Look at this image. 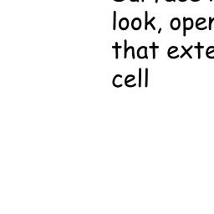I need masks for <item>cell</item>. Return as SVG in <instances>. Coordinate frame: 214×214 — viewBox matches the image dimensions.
<instances>
[{
    "mask_svg": "<svg viewBox=\"0 0 214 214\" xmlns=\"http://www.w3.org/2000/svg\"><path fill=\"white\" fill-rule=\"evenodd\" d=\"M146 83H145V86L147 87L148 86V69H146Z\"/></svg>",
    "mask_w": 214,
    "mask_h": 214,
    "instance_id": "18",
    "label": "cell"
},
{
    "mask_svg": "<svg viewBox=\"0 0 214 214\" xmlns=\"http://www.w3.org/2000/svg\"><path fill=\"white\" fill-rule=\"evenodd\" d=\"M150 48L153 49V59H156V49H159V46H156L155 42H153V43H152V45L150 46Z\"/></svg>",
    "mask_w": 214,
    "mask_h": 214,
    "instance_id": "11",
    "label": "cell"
},
{
    "mask_svg": "<svg viewBox=\"0 0 214 214\" xmlns=\"http://www.w3.org/2000/svg\"><path fill=\"white\" fill-rule=\"evenodd\" d=\"M155 2H156V3H158V0H155Z\"/></svg>",
    "mask_w": 214,
    "mask_h": 214,
    "instance_id": "21",
    "label": "cell"
},
{
    "mask_svg": "<svg viewBox=\"0 0 214 214\" xmlns=\"http://www.w3.org/2000/svg\"><path fill=\"white\" fill-rule=\"evenodd\" d=\"M193 28V20L192 18H183V36H186V30H190Z\"/></svg>",
    "mask_w": 214,
    "mask_h": 214,
    "instance_id": "1",
    "label": "cell"
},
{
    "mask_svg": "<svg viewBox=\"0 0 214 214\" xmlns=\"http://www.w3.org/2000/svg\"><path fill=\"white\" fill-rule=\"evenodd\" d=\"M196 49H198V59H200L201 58V49H202V48H204L203 46H200V43H198V46H196Z\"/></svg>",
    "mask_w": 214,
    "mask_h": 214,
    "instance_id": "15",
    "label": "cell"
},
{
    "mask_svg": "<svg viewBox=\"0 0 214 214\" xmlns=\"http://www.w3.org/2000/svg\"><path fill=\"white\" fill-rule=\"evenodd\" d=\"M205 22H206L205 18H199V19H198L197 22H196V28H198L200 24H205Z\"/></svg>",
    "mask_w": 214,
    "mask_h": 214,
    "instance_id": "9",
    "label": "cell"
},
{
    "mask_svg": "<svg viewBox=\"0 0 214 214\" xmlns=\"http://www.w3.org/2000/svg\"><path fill=\"white\" fill-rule=\"evenodd\" d=\"M113 17H114V19H113V29L115 30V28H116V27H115V22H116V11H114V13H113Z\"/></svg>",
    "mask_w": 214,
    "mask_h": 214,
    "instance_id": "14",
    "label": "cell"
},
{
    "mask_svg": "<svg viewBox=\"0 0 214 214\" xmlns=\"http://www.w3.org/2000/svg\"><path fill=\"white\" fill-rule=\"evenodd\" d=\"M212 1H213V0H210V2H212Z\"/></svg>",
    "mask_w": 214,
    "mask_h": 214,
    "instance_id": "23",
    "label": "cell"
},
{
    "mask_svg": "<svg viewBox=\"0 0 214 214\" xmlns=\"http://www.w3.org/2000/svg\"><path fill=\"white\" fill-rule=\"evenodd\" d=\"M147 48L146 46H141V48H139L137 50V56L139 59H148V56L147 54Z\"/></svg>",
    "mask_w": 214,
    "mask_h": 214,
    "instance_id": "2",
    "label": "cell"
},
{
    "mask_svg": "<svg viewBox=\"0 0 214 214\" xmlns=\"http://www.w3.org/2000/svg\"><path fill=\"white\" fill-rule=\"evenodd\" d=\"M141 2H144V0H141Z\"/></svg>",
    "mask_w": 214,
    "mask_h": 214,
    "instance_id": "22",
    "label": "cell"
},
{
    "mask_svg": "<svg viewBox=\"0 0 214 214\" xmlns=\"http://www.w3.org/2000/svg\"><path fill=\"white\" fill-rule=\"evenodd\" d=\"M127 51H128V47H127V40H125V51H124V58H126Z\"/></svg>",
    "mask_w": 214,
    "mask_h": 214,
    "instance_id": "16",
    "label": "cell"
},
{
    "mask_svg": "<svg viewBox=\"0 0 214 214\" xmlns=\"http://www.w3.org/2000/svg\"><path fill=\"white\" fill-rule=\"evenodd\" d=\"M213 19L210 17V18H209V27H208L210 30L212 29V24H213Z\"/></svg>",
    "mask_w": 214,
    "mask_h": 214,
    "instance_id": "19",
    "label": "cell"
},
{
    "mask_svg": "<svg viewBox=\"0 0 214 214\" xmlns=\"http://www.w3.org/2000/svg\"><path fill=\"white\" fill-rule=\"evenodd\" d=\"M133 80H135V76H132V75H130V76H126V80H125V85H126L127 87H128L129 82H131V81H133Z\"/></svg>",
    "mask_w": 214,
    "mask_h": 214,
    "instance_id": "8",
    "label": "cell"
},
{
    "mask_svg": "<svg viewBox=\"0 0 214 214\" xmlns=\"http://www.w3.org/2000/svg\"><path fill=\"white\" fill-rule=\"evenodd\" d=\"M177 50H178V49H177V47H176V46H171V47L168 49V56L171 55V54L176 53Z\"/></svg>",
    "mask_w": 214,
    "mask_h": 214,
    "instance_id": "10",
    "label": "cell"
},
{
    "mask_svg": "<svg viewBox=\"0 0 214 214\" xmlns=\"http://www.w3.org/2000/svg\"><path fill=\"white\" fill-rule=\"evenodd\" d=\"M192 47H193V46H192V45H191V46H190V47H189V49H186V48L184 47V46H183H183H182V48H183V50H184V54H183V55H181V58H183V57H184V55H187L189 56V58H190V59H192V55H191L190 54H189V50H190L191 49H192Z\"/></svg>",
    "mask_w": 214,
    "mask_h": 214,
    "instance_id": "7",
    "label": "cell"
},
{
    "mask_svg": "<svg viewBox=\"0 0 214 214\" xmlns=\"http://www.w3.org/2000/svg\"><path fill=\"white\" fill-rule=\"evenodd\" d=\"M141 26V21L139 18H135L131 22V27L134 30H138Z\"/></svg>",
    "mask_w": 214,
    "mask_h": 214,
    "instance_id": "4",
    "label": "cell"
},
{
    "mask_svg": "<svg viewBox=\"0 0 214 214\" xmlns=\"http://www.w3.org/2000/svg\"><path fill=\"white\" fill-rule=\"evenodd\" d=\"M120 48H121L120 46H118V43H117V42L115 43V46L112 47V49H115V58H116V59H118V49H120Z\"/></svg>",
    "mask_w": 214,
    "mask_h": 214,
    "instance_id": "12",
    "label": "cell"
},
{
    "mask_svg": "<svg viewBox=\"0 0 214 214\" xmlns=\"http://www.w3.org/2000/svg\"><path fill=\"white\" fill-rule=\"evenodd\" d=\"M167 2H171V1H172V2H175L176 0H166Z\"/></svg>",
    "mask_w": 214,
    "mask_h": 214,
    "instance_id": "20",
    "label": "cell"
},
{
    "mask_svg": "<svg viewBox=\"0 0 214 214\" xmlns=\"http://www.w3.org/2000/svg\"><path fill=\"white\" fill-rule=\"evenodd\" d=\"M139 87L141 86V69H139Z\"/></svg>",
    "mask_w": 214,
    "mask_h": 214,
    "instance_id": "17",
    "label": "cell"
},
{
    "mask_svg": "<svg viewBox=\"0 0 214 214\" xmlns=\"http://www.w3.org/2000/svg\"><path fill=\"white\" fill-rule=\"evenodd\" d=\"M213 53H214V46H210V47L207 48V52H206L207 56L209 55L210 54H213Z\"/></svg>",
    "mask_w": 214,
    "mask_h": 214,
    "instance_id": "13",
    "label": "cell"
},
{
    "mask_svg": "<svg viewBox=\"0 0 214 214\" xmlns=\"http://www.w3.org/2000/svg\"><path fill=\"white\" fill-rule=\"evenodd\" d=\"M129 26V21L126 18H122L119 22V28L122 30H126Z\"/></svg>",
    "mask_w": 214,
    "mask_h": 214,
    "instance_id": "5",
    "label": "cell"
},
{
    "mask_svg": "<svg viewBox=\"0 0 214 214\" xmlns=\"http://www.w3.org/2000/svg\"><path fill=\"white\" fill-rule=\"evenodd\" d=\"M181 26V22L178 18H174L171 21V28L173 30H177Z\"/></svg>",
    "mask_w": 214,
    "mask_h": 214,
    "instance_id": "3",
    "label": "cell"
},
{
    "mask_svg": "<svg viewBox=\"0 0 214 214\" xmlns=\"http://www.w3.org/2000/svg\"><path fill=\"white\" fill-rule=\"evenodd\" d=\"M145 14H146V16H145V19H146V23H145V29H146V30H147L148 25H149V24H151L152 29H153V30H155V29H156V27H155L153 24H151V23H152V22H153V21L155 20V17H153V18H152V19L150 20V21H148V13H147V11H146V12H145Z\"/></svg>",
    "mask_w": 214,
    "mask_h": 214,
    "instance_id": "6",
    "label": "cell"
}]
</instances>
